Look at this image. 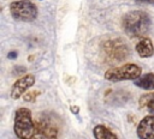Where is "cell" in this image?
Instances as JSON below:
<instances>
[{
  "label": "cell",
  "instance_id": "obj_10",
  "mask_svg": "<svg viewBox=\"0 0 154 139\" xmlns=\"http://www.w3.org/2000/svg\"><path fill=\"white\" fill-rule=\"evenodd\" d=\"M93 135L95 139H118L117 134L105 125H96L93 128Z\"/></svg>",
  "mask_w": 154,
  "mask_h": 139
},
{
  "label": "cell",
  "instance_id": "obj_3",
  "mask_svg": "<svg viewBox=\"0 0 154 139\" xmlns=\"http://www.w3.org/2000/svg\"><path fill=\"white\" fill-rule=\"evenodd\" d=\"M100 50L103 59H107L109 62H119L130 56V47L120 37L103 41Z\"/></svg>",
  "mask_w": 154,
  "mask_h": 139
},
{
  "label": "cell",
  "instance_id": "obj_5",
  "mask_svg": "<svg viewBox=\"0 0 154 139\" xmlns=\"http://www.w3.org/2000/svg\"><path fill=\"white\" fill-rule=\"evenodd\" d=\"M36 132L31 139H58L59 126L57 122V116H51V114H42L35 120Z\"/></svg>",
  "mask_w": 154,
  "mask_h": 139
},
{
  "label": "cell",
  "instance_id": "obj_8",
  "mask_svg": "<svg viewBox=\"0 0 154 139\" xmlns=\"http://www.w3.org/2000/svg\"><path fill=\"white\" fill-rule=\"evenodd\" d=\"M138 139H154V115L144 116L137 125Z\"/></svg>",
  "mask_w": 154,
  "mask_h": 139
},
{
  "label": "cell",
  "instance_id": "obj_7",
  "mask_svg": "<svg viewBox=\"0 0 154 139\" xmlns=\"http://www.w3.org/2000/svg\"><path fill=\"white\" fill-rule=\"evenodd\" d=\"M36 79H35V75L29 73V74H25L23 77H19L14 83L13 85L11 86V90H10V96L11 98L13 99H19L22 96H24V93L31 87L34 86Z\"/></svg>",
  "mask_w": 154,
  "mask_h": 139
},
{
  "label": "cell",
  "instance_id": "obj_12",
  "mask_svg": "<svg viewBox=\"0 0 154 139\" xmlns=\"http://www.w3.org/2000/svg\"><path fill=\"white\" fill-rule=\"evenodd\" d=\"M138 105L140 108H147L150 110L154 107V92H148L142 95L138 99Z\"/></svg>",
  "mask_w": 154,
  "mask_h": 139
},
{
  "label": "cell",
  "instance_id": "obj_14",
  "mask_svg": "<svg viewBox=\"0 0 154 139\" xmlns=\"http://www.w3.org/2000/svg\"><path fill=\"white\" fill-rule=\"evenodd\" d=\"M18 56V53L16 52V50H11L8 54H7V58L8 59H11V60H13V59H16Z\"/></svg>",
  "mask_w": 154,
  "mask_h": 139
},
{
  "label": "cell",
  "instance_id": "obj_13",
  "mask_svg": "<svg viewBox=\"0 0 154 139\" xmlns=\"http://www.w3.org/2000/svg\"><path fill=\"white\" fill-rule=\"evenodd\" d=\"M40 91H37V90H29V92H25L24 93V101L25 102H35L36 101V98L40 96Z\"/></svg>",
  "mask_w": 154,
  "mask_h": 139
},
{
  "label": "cell",
  "instance_id": "obj_15",
  "mask_svg": "<svg viewBox=\"0 0 154 139\" xmlns=\"http://www.w3.org/2000/svg\"><path fill=\"white\" fill-rule=\"evenodd\" d=\"M136 1H138V2H147V4L154 5V0H136Z\"/></svg>",
  "mask_w": 154,
  "mask_h": 139
},
{
  "label": "cell",
  "instance_id": "obj_17",
  "mask_svg": "<svg viewBox=\"0 0 154 139\" xmlns=\"http://www.w3.org/2000/svg\"><path fill=\"white\" fill-rule=\"evenodd\" d=\"M150 111H152V113H153V114H154V107H153V108H152V109H150Z\"/></svg>",
  "mask_w": 154,
  "mask_h": 139
},
{
  "label": "cell",
  "instance_id": "obj_4",
  "mask_svg": "<svg viewBox=\"0 0 154 139\" xmlns=\"http://www.w3.org/2000/svg\"><path fill=\"white\" fill-rule=\"evenodd\" d=\"M141 74H142V68L136 64L129 62L107 70L103 77L108 81L118 83L123 80H136L141 77Z\"/></svg>",
  "mask_w": 154,
  "mask_h": 139
},
{
  "label": "cell",
  "instance_id": "obj_1",
  "mask_svg": "<svg viewBox=\"0 0 154 139\" xmlns=\"http://www.w3.org/2000/svg\"><path fill=\"white\" fill-rule=\"evenodd\" d=\"M122 28L130 37H146L152 28V19L143 11H130L123 16Z\"/></svg>",
  "mask_w": 154,
  "mask_h": 139
},
{
  "label": "cell",
  "instance_id": "obj_11",
  "mask_svg": "<svg viewBox=\"0 0 154 139\" xmlns=\"http://www.w3.org/2000/svg\"><path fill=\"white\" fill-rule=\"evenodd\" d=\"M135 85L143 90H154V73H146L138 79L134 80Z\"/></svg>",
  "mask_w": 154,
  "mask_h": 139
},
{
  "label": "cell",
  "instance_id": "obj_16",
  "mask_svg": "<svg viewBox=\"0 0 154 139\" xmlns=\"http://www.w3.org/2000/svg\"><path fill=\"white\" fill-rule=\"evenodd\" d=\"M71 110H72V113H73V114H77V113L79 111L78 107H71Z\"/></svg>",
  "mask_w": 154,
  "mask_h": 139
},
{
  "label": "cell",
  "instance_id": "obj_9",
  "mask_svg": "<svg viewBox=\"0 0 154 139\" xmlns=\"http://www.w3.org/2000/svg\"><path fill=\"white\" fill-rule=\"evenodd\" d=\"M136 53L141 58H152L154 55V44L149 37H141V40L136 44Z\"/></svg>",
  "mask_w": 154,
  "mask_h": 139
},
{
  "label": "cell",
  "instance_id": "obj_6",
  "mask_svg": "<svg viewBox=\"0 0 154 139\" xmlns=\"http://www.w3.org/2000/svg\"><path fill=\"white\" fill-rule=\"evenodd\" d=\"M10 13L16 20L32 22L36 19L38 11L31 0H14L10 4Z\"/></svg>",
  "mask_w": 154,
  "mask_h": 139
},
{
  "label": "cell",
  "instance_id": "obj_2",
  "mask_svg": "<svg viewBox=\"0 0 154 139\" xmlns=\"http://www.w3.org/2000/svg\"><path fill=\"white\" fill-rule=\"evenodd\" d=\"M13 131L18 139H31L34 137L36 132V123L32 119L31 111L28 108L20 107L16 110Z\"/></svg>",
  "mask_w": 154,
  "mask_h": 139
}]
</instances>
